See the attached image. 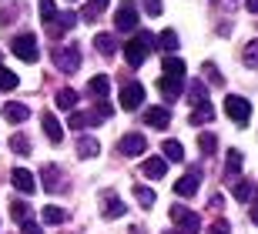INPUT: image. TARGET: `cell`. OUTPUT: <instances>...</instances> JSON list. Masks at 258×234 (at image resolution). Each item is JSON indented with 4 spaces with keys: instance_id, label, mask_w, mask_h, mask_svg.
I'll return each instance as SVG.
<instances>
[{
    "instance_id": "cell-38",
    "label": "cell",
    "mask_w": 258,
    "mask_h": 234,
    "mask_svg": "<svg viewBox=\"0 0 258 234\" xmlns=\"http://www.w3.org/2000/svg\"><path fill=\"white\" fill-rule=\"evenodd\" d=\"M198 144H201V154H215V147H218V137H215V134H201Z\"/></svg>"
},
{
    "instance_id": "cell-9",
    "label": "cell",
    "mask_w": 258,
    "mask_h": 234,
    "mask_svg": "<svg viewBox=\"0 0 258 234\" xmlns=\"http://www.w3.org/2000/svg\"><path fill=\"white\" fill-rule=\"evenodd\" d=\"M10 184L17 187L20 194H30V191L37 187V178H34L27 168H14V171H10Z\"/></svg>"
},
{
    "instance_id": "cell-3",
    "label": "cell",
    "mask_w": 258,
    "mask_h": 234,
    "mask_svg": "<svg viewBox=\"0 0 258 234\" xmlns=\"http://www.w3.org/2000/svg\"><path fill=\"white\" fill-rule=\"evenodd\" d=\"M10 50H14L24 64H37V57H40V47H37V37H34V34H17L14 44H10Z\"/></svg>"
},
{
    "instance_id": "cell-46",
    "label": "cell",
    "mask_w": 258,
    "mask_h": 234,
    "mask_svg": "<svg viewBox=\"0 0 258 234\" xmlns=\"http://www.w3.org/2000/svg\"><path fill=\"white\" fill-rule=\"evenodd\" d=\"M245 7H248L251 14H258V0H245Z\"/></svg>"
},
{
    "instance_id": "cell-27",
    "label": "cell",
    "mask_w": 258,
    "mask_h": 234,
    "mask_svg": "<svg viewBox=\"0 0 258 234\" xmlns=\"http://www.w3.org/2000/svg\"><path fill=\"white\" fill-rule=\"evenodd\" d=\"M231 194L238 197V201H255V197H258V187L251 184V181H238V184L231 187Z\"/></svg>"
},
{
    "instance_id": "cell-14",
    "label": "cell",
    "mask_w": 258,
    "mask_h": 234,
    "mask_svg": "<svg viewBox=\"0 0 258 234\" xmlns=\"http://www.w3.org/2000/svg\"><path fill=\"white\" fill-rule=\"evenodd\" d=\"M4 121H10V124H24L30 117V111H27V104H17V101H10V104H4Z\"/></svg>"
},
{
    "instance_id": "cell-41",
    "label": "cell",
    "mask_w": 258,
    "mask_h": 234,
    "mask_svg": "<svg viewBox=\"0 0 258 234\" xmlns=\"http://www.w3.org/2000/svg\"><path fill=\"white\" fill-rule=\"evenodd\" d=\"M97 117H101V124H104V121H111V114H114V107H111V104H107V101H101V104H97Z\"/></svg>"
},
{
    "instance_id": "cell-12",
    "label": "cell",
    "mask_w": 258,
    "mask_h": 234,
    "mask_svg": "<svg viewBox=\"0 0 258 234\" xmlns=\"http://www.w3.org/2000/svg\"><path fill=\"white\" fill-rule=\"evenodd\" d=\"M144 124L164 131V127L171 124V111H168V107H148V111H144Z\"/></svg>"
},
{
    "instance_id": "cell-18",
    "label": "cell",
    "mask_w": 258,
    "mask_h": 234,
    "mask_svg": "<svg viewBox=\"0 0 258 234\" xmlns=\"http://www.w3.org/2000/svg\"><path fill=\"white\" fill-rule=\"evenodd\" d=\"M97 154H101V140H97V137H87V134H84V137H77V158H97Z\"/></svg>"
},
{
    "instance_id": "cell-42",
    "label": "cell",
    "mask_w": 258,
    "mask_h": 234,
    "mask_svg": "<svg viewBox=\"0 0 258 234\" xmlns=\"http://www.w3.org/2000/svg\"><path fill=\"white\" fill-rule=\"evenodd\" d=\"M20 231H24V234H44L40 224H37V221H30V217H27V221H20Z\"/></svg>"
},
{
    "instance_id": "cell-19",
    "label": "cell",
    "mask_w": 258,
    "mask_h": 234,
    "mask_svg": "<svg viewBox=\"0 0 258 234\" xmlns=\"http://www.w3.org/2000/svg\"><path fill=\"white\" fill-rule=\"evenodd\" d=\"M107 91H111V77H107V74H97V77H91V84H87V94H91V97H97V101H104V97H107Z\"/></svg>"
},
{
    "instance_id": "cell-31",
    "label": "cell",
    "mask_w": 258,
    "mask_h": 234,
    "mask_svg": "<svg viewBox=\"0 0 258 234\" xmlns=\"http://www.w3.org/2000/svg\"><path fill=\"white\" fill-rule=\"evenodd\" d=\"M188 97H191V104L198 107V104L208 101V87L201 84V81H191V84H188Z\"/></svg>"
},
{
    "instance_id": "cell-40",
    "label": "cell",
    "mask_w": 258,
    "mask_h": 234,
    "mask_svg": "<svg viewBox=\"0 0 258 234\" xmlns=\"http://www.w3.org/2000/svg\"><path fill=\"white\" fill-rule=\"evenodd\" d=\"M241 171V150H228V174Z\"/></svg>"
},
{
    "instance_id": "cell-20",
    "label": "cell",
    "mask_w": 258,
    "mask_h": 234,
    "mask_svg": "<svg viewBox=\"0 0 258 234\" xmlns=\"http://www.w3.org/2000/svg\"><path fill=\"white\" fill-rule=\"evenodd\" d=\"M161 70H164V77H178V81H181V77H184V60H181V57H174V54H168L161 60Z\"/></svg>"
},
{
    "instance_id": "cell-43",
    "label": "cell",
    "mask_w": 258,
    "mask_h": 234,
    "mask_svg": "<svg viewBox=\"0 0 258 234\" xmlns=\"http://www.w3.org/2000/svg\"><path fill=\"white\" fill-rule=\"evenodd\" d=\"M208 234H231V227H228V221H215L208 227Z\"/></svg>"
},
{
    "instance_id": "cell-29",
    "label": "cell",
    "mask_w": 258,
    "mask_h": 234,
    "mask_svg": "<svg viewBox=\"0 0 258 234\" xmlns=\"http://www.w3.org/2000/svg\"><path fill=\"white\" fill-rule=\"evenodd\" d=\"M54 104H57L60 111H74V104H77V91H71V87H64V91H57V97H54Z\"/></svg>"
},
{
    "instance_id": "cell-26",
    "label": "cell",
    "mask_w": 258,
    "mask_h": 234,
    "mask_svg": "<svg viewBox=\"0 0 258 234\" xmlns=\"http://www.w3.org/2000/svg\"><path fill=\"white\" fill-rule=\"evenodd\" d=\"M161 150H164V161H184V147H181V140L168 137V140L161 144Z\"/></svg>"
},
{
    "instance_id": "cell-4",
    "label": "cell",
    "mask_w": 258,
    "mask_h": 234,
    "mask_svg": "<svg viewBox=\"0 0 258 234\" xmlns=\"http://www.w3.org/2000/svg\"><path fill=\"white\" fill-rule=\"evenodd\" d=\"M54 64H57L60 74H74L77 67H81V47L77 44L57 47V50H54Z\"/></svg>"
},
{
    "instance_id": "cell-33",
    "label": "cell",
    "mask_w": 258,
    "mask_h": 234,
    "mask_svg": "<svg viewBox=\"0 0 258 234\" xmlns=\"http://www.w3.org/2000/svg\"><path fill=\"white\" fill-rule=\"evenodd\" d=\"M10 150H14V154H30V137L27 134H14V137H10Z\"/></svg>"
},
{
    "instance_id": "cell-48",
    "label": "cell",
    "mask_w": 258,
    "mask_h": 234,
    "mask_svg": "<svg viewBox=\"0 0 258 234\" xmlns=\"http://www.w3.org/2000/svg\"><path fill=\"white\" fill-rule=\"evenodd\" d=\"M164 234H178V231H164Z\"/></svg>"
},
{
    "instance_id": "cell-21",
    "label": "cell",
    "mask_w": 258,
    "mask_h": 234,
    "mask_svg": "<svg viewBox=\"0 0 258 234\" xmlns=\"http://www.w3.org/2000/svg\"><path fill=\"white\" fill-rule=\"evenodd\" d=\"M77 24V14H71V10H57V17H54V24H47L54 34H64V30H71Z\"/></svg>"
},
{
    "instance_id": "cell-6",
    "label": "cell",
    "mask_w": 258,
    "mask_h": 234,
    "mask_svg": "<svg viewBox=\"0 0 258 234\" xmlns=\"http://www.w3.org/2000/svg\"><path fill=\"white\" fill-rule=\"evenodd\" d=\"M114 27L121 30V34H131V30L138 27V4H134V0H121V7H117V14H114Z\"/></svg>"
},
{
    "instance_id": "cell-47",
    "label": "cell",
    "mask_w": 258,
    "mask_h": 234,
    "mask_svg": "<svg viewBox=\"0 0 258 234\" xmlns=\"http://www.w3.org/2000/svg\"><path fill=\"white\" fill-rule=\"evenodd\" d=\"M0 67H4V54H0Z\"/></svg>"
},
{
    "instance_id": "cell-17",
    "label": "cell",
    "mask_w": 258,
    "mask_h": 234,
    "mask_svg": "<svg viewBox=\"0 0 258 234\" xmlns=\"http://www.w3.org/2000/svg\"><path fill=\"white\" fill-rule=\"evenodd\" d=\"M40 181H44V187H47V191H60V187H64V178H60V168H57V164H47V168L40 171Z\"/></svg>"
},
{
    "instance_id": "cell-25",
    "label": "cell",
    "mask_w": 258,
    "mask_h": 234,
    "mask_svg": "<svg viewBox=\"0 0 258 234\" xmlns=\"http://www.w3.org/2000/svg\"><path fill=\"white\" fill-rule=\"evenodd\" d=\"M40 221H44V224H64V221H67V211H64V207L47 204L44 211H40Z\"/></svg>"
},
{
    "instance_id": "cell-16",
    "label": "cell",
    "mask_w": 258,
    "mask_h": 234,
    "mask_svg": "<svg viewBox=\"0 0 258 234\" xmlns=\"http://www.w3.org/2000/svg\"><path fill=\"white\" fill-rule=\"evenodd\" d=\"M158 91H161L164 94V101H178V97H181V91H184V87H181V81H178V77H161V81H158Z\"/></svg>"
},
{
    "instance_id": "cell-23",
    "label": "cell",
    "mask_w": 258,
    "mask_h": 234,
    "mask_svg": "<svg viewBox=\"0 0 258 234\" xmlns=\"http://www.w3.org/2000/svg\"><path fill=\"white\" fill-rule=\"evenodd\" d=\"M94 47H97V54L111 57V54H117V37H114V34H97Z\"/></svg>"
},
{
    "instance_id": "cell-35",
    "label": "cell",
    "mask_w": 258,
    "mask_h": 234,
    "mask_svg": "<svg viewBox=\"0 0 258 234\" xmlns=\"http://www.w3.org/2000/svg\"><path fill=\"white\" fill-rule=\"evenodd\" d=\"M17 74L14 70H7V67H0V91H17Z\"/></svg>"
},
{
    "instance_id": "cell-1",
    "label": "cell",
    "mask_w": 258,
    "mask_h": 234,
    "mask_svg": "<svg viewBox=\"0 0 258 234\" xmlns=\"http://www.w3.org/2000/svg\"><path fill=\"white\" fill-rule=\"evenodd\" d=\"M151 47H154V34H148V30H141L138 37H131L124 44V60L131 67H141L144 60H148V54H151Z\"/></svg>"
},
{
    "instance_id": "cell-30",
    "label": "cell",
    "mask_w": 258,
    "mask_h": 234,
    "mask_svg": "<svg viewBox=\"0 0 258 234\" xmlns=\"http://www.w3.org/2000/svg\"><path fill=\"white\" fill-rule=\"evenodd\" d=\"M241 60H245V67H251V70H258V37L245 44V50H241Z\"/></svg>"
},
{
    "instance_id": "cell-24",
    "label": "cell",
    "mask_w": 258,
    "mask_h": 234,
    "mask_svg": "<svg viewBox=\"0 0 258 234\" xmlns=\"http://www.w3.org/2000/svg\"><path fill=\"white\" fill-rule=\"evenodd\" d=\"M154 44L161 47L164 54H174V50H178V47H181V40H178V34H174V30H161V34H158V40H154Z\"/></svg>"
},
{
    "instance_id": "cell-5",
    "label": "cell",
    "mask_w": 258,
    "mask_h": 234,
    "mask_svg": "<svg viewBox=\"0 0 258 234\" xmlns=\"http://www.w3.org/2000/svg\"><path fill=\"white\" fill-rule=\"evenodd\" d=\"M225 114H228L238 127H245L248 117H251V104L245 101V97H238V94H228V97H225Z\"/></svg>"
},
{
    "instance_id": "cell-45",
    "label": "cell",
    "mask_w": 258,
    "mask_h": 234,
    "mask_svg": "<svg viewBox=\"0 0 258 234\" xmlns=\"http://www.w3.org/2000/svg\"><path fill=\"white\" fill-rule=\"evenodd\" d=\"M251 224H258V197L251 201Z\"/></svg>"
},
{
    "instance_id": "cell-28",
    "label": "cell",
    "mask_w": 258,
    "mask_h": 234,
    "mask_svg": "<svg viewBox=\"0 0 258 234\" xmlns=\"http://www.w3.org/2000/svg\"><path fill=\"white\" fill-rule=\"evenodd\" d=\"M208 121H215V107H211V104L205 101V104H198V107H195V114H191V124L198 127V124H208Z\"/></svg>"
},
{
    "instance_id": "cell-37",
    "label": "cell",
    "mask_w": 258,
    "mask_h": 234,
    "mask_svg": "<svg viewBox=\"0 0 258 234\" xmlns=\"http://www.w3.org/2000/svg\"><path fill=\"white\" fill-rule=\"evenodd\" d=\"M40 17H44V24H54V17H57V4H54V0H40Z\"/></svg>"
},
{
    "instance_id": "cell-15",
    "label": "cell",
    "mask_w": 258,
    "mask_h": 234,
    "mask_svg": "<svg viewBox=\"0 0 258 234\" xmlns=\"http://www.w3.org/2000/svg\"><path fill=\"white\" fill-rule=\"evenodd\" d=\"M141 171H144V178L161 181L164 174H168V161H164V158H148V161L141 164Z\"/></svg>"
},
{
    "instance_id": "cell-10",
    "label": "cell",
    "mask_w": 258,
    "mask_h": 234,
    "mask_svg": "<svg viewBox=\"0 0 258 234\" xmlns=\"http://www.w3.org/2000/svg\"><path fill=\"white\" fill-rule=\"evenodd\" d=\"M40 124H44V134L50 137V144H60V140H64V127H60V121L54 117V111L40 114Z\"/></svg>"
},
{
    "instance_id": "cell-32",
    "label": "cell",
    "mask_w": 258,
    "mask_h": 234,
    "mask_svg": "<svg viewBox=\"0 0 258 234\" xmlns=\"http://www.w3.org/2000/svg\"><path fill=\"white\" fill-rule=\"evenodd\" d=\"M107 4H111V0H87L84 17H87V20H97V17H101V14L107 10Z\"/></svg>"
},
{
    "instance_id": "cell-22",
    "label": "cell",
    "mask_w": 258,
    "mask_h": 234,
    "mask_svg": "<svg viewBox=\"0 0 258 234\" xmlns=\"http://www.w3.org/2000/svg\"><path fill=\"white\" fill-rule=\"evenodd\" d=\"M101 211H104V217H121L127 207H124V201H117L114 194H104V201H101Z\"/></svg>"
},
{
    "instance_id": "cell-7",
    "label": "cell",
    "mask_w": 258,
    "mask_h": 234,
    "mask_svg": "<svg viewBox=\"0 0 258 234\" xmlns=\"http://www.w3.org/2000/svg\"><path fill=\"white\" fill-rule=\"evenodd\" d=\"M117 150H121V154H127V158H141L144 150H148V140H144V134L131 131V134H124V137H121Z\"/></svg>"
},
{
    "instance_id": "cell-8",
    "label": "cell",
    "mask_w": 258,
    "mask_h": 234,
    "mask_svg": "<svg viewBox=\"0 0 258 234\" xmlns=\"http://www.w3.org/2000/svg\"><path fill=\"white\" fill-rule=\"evenodd\" d=\"M144 104V87L141 84H124L121 87V107L124 111H138Z\"/></svg>"
},
{
    "instance_id": "cell-13",
    "label": "cell",
    "mask_w": 258,
    "mask_h": 234,
    "mask_svg": "<svg viewBox=\"0 0 258 234\" xmlns=\"http://www.w3.org/2000/svg\"><path fill=\"white\" fill-rule=\"evenodd\" d=\"M94 124H101V117L94 111H74L67 117V127L71 131H84V127H94Z\"/></svg>"
},
{
    "instance_id": "cell-44",
    "label": "cell",
    "mask_w": 258,
    "mask_h": 234,
    "mask_svg": "<svg viewBox=\"0 0 258 234\" xmlns=\"http://www.w3.org/2000/svg\"><path fill=\"white\" fill-rule=\"evenodd\" d=\"M205 74H208L211 81H215V84H221V74H218V70H215V64H205Z\"/></svg>"
},
{
    "instance_id": "cell-2",
    "label": "cell",
    "mask_w": 258,
    "mask_h": 234,
    "mask_svg": "<svg viewBox=\"0 0 258 234\" xmlns=\"http://www.w3.org/2000/svg\"><path fill=\"white\" fill-rule=\"evenodd\" d=\"M171 221H174V227H178V234H198L201 231L198 211H188L184 204H174L171 207Z\"/></svg>"
},
{
    "instance_id": "cell-39",
    "label": "cell",
    "mask_w": 258,
    "mask_h": 234,
    "mask_svg": "<svg viewBox=\"0 0 258 234\" xmlns=\"http://www.w3.org/2000/svg\"><path fill=\"white\" fill-rule=\"evenodd\" d=\"M141 7H144V14H148V17H161L164 4H161V0H141Z\"/></svg>"
},
{
    "instance_id": "cell-36",
    "label": "cell",
    "mask_w": 258,
    "mask_h": 234,
    "mask_svg": "<svg viewBox=\"0 0 258 234\" xmlns=\"http://www.w3.org/2000/svg\"><path fill=\"white\" fill-rule=\"evenodd\" d=\"M10 214H14V221L20 224V221H27V217H30V204H27V201H14V204H10Z\"/></svg>"
},
{
    "instance_id": "cell-34",
    "label": "cell",
    "mask_w": 258,
    "mask_h": 234,
    "mask_svg": "<svg viewBox=\"0 0 258 234\" xmlns=\"http://www.w3.org/2000/svg\"><path fill=\"white\" fill-rule=\"evenodd\" d=\"M134 197H138V204H141V207H154V191H151V187L138 184V187H134Z\"/></svg>"
},
{
    "instance_id": "cell-11",
    "label": "cell",
    "mask_w": 258,
    "mask_h": 234,
    "mask_svg": "<svg viewBox=\"0 0 258 234\" xmlns=\"http://www.w3.org/2000/svg\"><path fill=\"white\" fill-rule=\"evenodd\" d=\"M198 187H201V171H188V174L174 184V194H178V197H191Z\"/></svg>"
}]
</instances>
